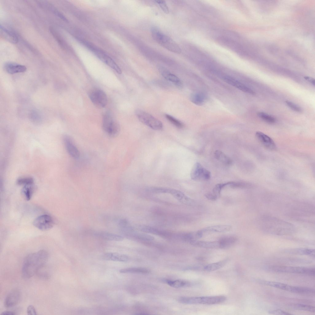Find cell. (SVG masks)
Listing matches in <instances>:
<instances>
[{"mask_svg": "<svg viewBox=\"0 0 315 315\" xmlns=\"http://www.w3.org/2000/svg\"><path fill=\"white\" fill-rule=\"evenodd\" d=\"M258 224L261 230L272 235H290L294 233L296 230L295 226L293 224L271 216L261 217L258 220Z\"/></svg>", "mask_w": 315, "mask_h": 315, "instance_id": "cell-1", "label": "cell"}, {"mask_svg": "<svg viewBox=\"0 0 315 315\" xmlns=\"http://www.w3.org/2000/svg\"><path fill=\"white\" fill-rule=\"evenodd\" d=\"M48 257V252L44 250L27 255L25 259L22 268L23 277L28 278L37 274L39 270L45 266Z\"/></svg>", "mask_w": 315, "mask_h": 315, "instance_id": "cell-2", "label": "cell"}, {"mask_svg": "<svg viewBox=\"0 0 315 315\" xmlns=\"http://www.w3.org/2000/svg\"><path fill=\"white\" fill-rule=\"evenodd\" d=\"M264 269L269 271L281 273L304 274L314 276L315 268L300 266H291L268 265L263 267Z\"/></svg>", "mask_w": 315, "mask_h": 315, "instance_id": "cell-3", "label": "cell"}, {"mask_svg": "<svg viewBox=\"0 0 315 315\" xmlns=\"http://www.w3.org/2000/svg\"><path fill=\"white\" fill-rule=\"evenodd\" d=\"M226 299V297L225 296L219 295L202 297H183L179 298L178 301L180 302L185 304L214 305L223 302Z\"/></svg>", "mask_w": 315, "mask_h": 315, "instance_id": "cell-4", "label": "cell"}, {"mask_svg": "<svg viewBox=\"0 0 315 315\" xmlns=\"http://www.w3.org/2000/svg\"><path fill=\"white\" fill-rule=\"evenodd\" d=\"M151 33L153 39L158 43L169 51L180 54L181 50L177 44L170 37L163 34L156 28H152Z\"/></svg>", "mask_w": 315, "mask_h": 315, "instance_id": "cell-5", "label": "cell"}, {"mask_svg": "<svg viewBox=\"0 0 315 315\" xmlns=\"http://www.w3.org/2000/svg\"><path fill=\"white\" fill-rule=\"evenodd\" d=\"M257 281L261 284L293 293L302 294H310L315 293L314 289L310 288L292 286L280 282L261 279H257Z\"/></svg>", "mask_w": 315, "mask_h": 315, "instance_id": "cell-6", "label": "cell"}, {"mask_svg": "<svg viewBox=\"0 0 315 315\" xmlns=\"http://www.w3.org/2000/svg\"><path fill=\"white\" fill-rule=\"evenodd\" d=\"M135 113L141 122L152 129L156 130L163 129L162 122L149 113L141 110H137Z\"/></svg>", "mask_w": 315, "mask_h": 315, "instance_id": "cell-7", "label": "cell"}, {"mask_svg": "<svg viewBox=\"0 0 315 315\" xmlns=\"http://www.w3.org/2000/svg\"><path fill=\"white\" fill-rule=\"evenodd\" d=\"M102 128L105 132L111 137L117 136L118 134L120 129L119 124L114 120L111 113L109 112H106L104 115Z\"/></svg>", "mask_w": 315, "mask_h": 315, "instance_id": "cell-8", "label": "cell"}, {"mask_svg": "<svg viewBox=\"0 0 315 315\" xmlns=\"http://www.w3.org/2000/svg\"><path fill=\"white\" fill-rule=\"evenodd\" d=\"M88 95L93 104L99 108L105 107L107 103V98L106 93L102 90L94 88L90 90Z\"/></svg>", "mask_w": 315, "mask_h": 315, "instance_id": "cell-9", "label": "cell"}, {"mask_svg": "<svg viewBox=\"0 0 315 315\" xmlns=\"http://www.w3.org/2000/svg\"><path fill=\"white\" fill-rule=\"evenodd\" d=\"M211 176L210 172L198 162L194 165L190 173L191 179L195 181H208L210 179Z\"/></svg>", "mask_w": 315, "mask_h": 315, "instance_id": "cell-10", "label": "cell"}, {"mask_svg": "<svg viewBox=\"0 0 315 315\" xmlns=\"http://www.w3.org/2000/svg\"><path fill=\"white\" fill-rule=\"evenodd\" d=\"M52 217L47 214L41 215L37 217L33 222V225L38 229L43 231L50 229L54 225Z\"/></svg>", "mask_w": 315, "mask_h": 315, "instance_id": "cell-11", "label": "cell"}, {"mask_svg": "<svg viewBox=\"0 0 315 315\" xmlns=\"http://www.w3.org/2000/svg\"><path fill=\"white\" fill-rule=\"evenodd\" d=\"M218 39L223 44L233 49L238 54L245 57L251 58L253 53L246 50L243 46L238 43L224 37H220Z\"/></svg>", "mask_w": 315, "mask_h": 315, "instance_id": "cell-12", "label": "cell"}, {"mask_svg": "<svg viewBox=\"0 0 315 315\" xmlns=\"http://www.w3.org/2000/svg\"><path fill=\"white\" fill-rule=\"evenodd\" d=\"M165 193L170 194L180 202L186 205L193 206L196 204L194 200L188 197L178 190L165 187Z\"/></svg>", "mask_w": 315, "mask_h": 315, "instance_id": "cell-13", "label": "cell"}, {"mask_svg": "<svg viewBox=\"0 0 315 315\" xmlns=\"http://www.w3.org/2000/svg\"><path fill=\"white\" fill-rule=\"evenodd\" d=\"M223 80L228 84L245 93L254 94L255 92L251 88L237 80L228 75L222 77Z\"/></svg>", "mask_w": 315, "mask_h": 315, "instance_id": "cell-14", "label": "cell"}, {"mask_svg": "<svg viewBox=\"0 0 315 315\" xmlns=\"http://www.w3.org/2000/svg\"><path fill=\"white\" fill-rule=\"evenodd\" d=\"M63 141L69 154L74 159L78 158L80 156V152L72 138L69 136L65 135L63 138Z\"/></svg>", "mask_w": 315, "mask_h": 315, "instance_id": "cell-15", "label": "cell"}, {"mask_svg": "<svg viewBox=\"0 0 315 315\" xmlns=\"http://www.w3.org/2000/svg\"><path fill=\"white\" fill-rule=\"evenodd\" d=\"M21 297V293L17 289L11 290L7 294L4 301V305L10 308L16 305L19 302Z\"/></svg>", "mask_w": 315, "mask_h": 315, "instance_id": "cell-16", "label": "cell"}, {"mask_svg": "<svg viewBox=\"0 0 315 315\" xmlns=\"http://www.w3.org/2000/svg\"><path fill=\"white\" fill-rule=\"evenodd\" d=\"M257 139L265 147L270 150H274L276 148V145L273 140L264 133L257 131L255 134Z\"/></svg>", "mask_w": 315, "mask_h": 315, "instance_id": "cell-17", "label": "cell"}, {"mask_svg": "<svg viewBox=\"0 0 315 315\" xmlns=\"http://www.w3.org/2000/svg\"><path fill=\"white\" fill-rule=\"evenodd\" d=\"M89 233L95 237L105 240L119 241L123 239L121 236L107 232L91 231Z\"/></svg>", "mask_w": 315, "mask_h": 315, "instance_id": "cell-18", "label": "cell"}, {"mask_svg": "<svg viewBox=\"0 0 315 315\" xmlns=\"http://www.w3.org/2000/svg\"><path fill=\"white\" fill-rule=\"evenodd\" d=\"M159 70L162 75L166 79L173 82L179 88L182 87L181 82L180 79L176 76L162 67H160Z\"/></svg>", "mask_w": 315, "mask_h": 315, "instance_id": "cell-19", "label": "cell"}, {"mask_svg": "<svg viewBox=\"0 0 315 315\" xmlns=\"http://www.w3.org/2000/svg\"><path fill=\"white\" fill-rule=\"evenodd\" d=\"M4 68L7 72L10 74L24 72L26 70V67L24 65L10 62L5 63Z\"/></svg>", "mask_w": 315, "mask_h": 315, "instance_id": "cell-20", "label": "cell"}, {"mask_svg": "<svg viewBox=\"0 0 315 315\" xmlns=\"http://www.w3.org/2000/svg\"><path fill=\"white\" fill-rule=\"evenodd\" d=\"M189 243L194 246L200 248L212 249L219 248L218 241H207L195 240L191 241Z\"/></svg>", "mask_w": 315, "mask_h": 315, "instance_id": "cell-21", "label": "cell"}, {"mask_svg": "<svg viewBox=\"0 0 315 315\" xmlns=\"http://www.w3.org/2000/svg\"><path fill=\"white\" fill-rule=\"evenodd\" d=\"M0 28L1 34L4 38L13 43L15 44L18 42V38L15 33L1 25Z\"/></svg>", "mask_w": 315, "mask_h": 315, "instance_id": "cell-22", "label": "cell"}, {"mask_svg": "<svg viewBox=\"0 0 315 315\" xmlns=\"http://www.w3.org/2000/svg\"><path fill=\"white\" fill-rule=\"evenodd\" d=\"M102 258L106 260L123 262L127 261L129 259L127 256L115 253H105L102 255Z\"/></svg>", "mask_w": 315, "mask_h": 315, "instance_id": "cell-23", "label": "cell"}, {"mask_svg": "<svg viewBox=\"0 0 315 315\" xmlns=\"http://www.w3.org/2000/svg\"><path fill=\"white\" fill-rule=\"evenodd\" d=\"M285 253L289 254L305 255L315 257V250L305 248H296L285 250Z\"/></svg>", "mask_w": 315, "mask_h": 315, "instance_id": "cell-24", "label": "cell"}, {"mask_svg": "<svg viewBox=\"0 0 315 315\" xmlns=\"http://www.w3.org/2000/svg\"><path fill=\"white\" fill-rule=\"evenodd\" d=\"M237 241V238L233 236H227L223 237L218 241L219 248L225 249L229 248L234 244Z\"/></svg>", "mask_w": 315, "mask_h": 315, "instance_id": "cell-25", "label": "cell"}, {"mask_svg": "<svg viewBox=\"0 0 315 315\" xmlns=\"http://www.w3.org/2000/svg\"><path fill=\"white\" fill-rule=\"evenodd\" d=\"M231 226L229 225H220L210 226L202 229L204 233L206 232H225L230 231Z\"/></svg>", "mask_w": 315, "mask_h": 315, "instance_id": "cell-26", "label": "cell"}, {"mask_svg": "<svg viewBox=\"0 0 315 315\" xmlns=\"http://www.w3.org/2000/svg\"><path fill=\"white\" fill-rule=\"evenodd\" d=\"M215 158L226 166H230L233 163L232 160L223 152L219 150H216L214 153Z\"/></svg>", "mask_w": 315, "mask_h": 315, "instance_id": "cell-27", "label": "cell"}, {"mask_svg": "<svg viewBox=\"0 0 315 315\" xmlns=\"http://www.w3.org/2000/svg\"><path fill=\"white\" fill-rule=\"evenodd\" d=\"M141 229L143 232L159 235L162 237H166L168 236L169 235V233L167 232L161 231L155 228L148 226H142L141 227Z\"/></svg>", "mask_w": 315, "mask_h": 315, "instance_id": "cell-28", "label": "cell"}, {"mask_svg": "<svg viewBox=\"0 0 315 315\" xmlns=\"http://www.w3.org/2000/svg\"><path fill=\"white\" fill-rule=\"evenodd\" d=\"M228 260V258H226L216 262L207 265L204 267V270L208 272L216 270L225 266L227 264Z\"/></svg>", "mask_w": 315, "mask_h": 315, "instance_id": "cell-29", "label": "cell"}, {"mask_svg": "<svg viewBox=\"0 0 315 315\" xmlns=\"http://www.w3.org/2000/svg\"><path fill=\"white\" fill-rule=\"evenodd\" d=\"M166 283L169 286L175 288H180L190 286L191 283L189 281L181 280H166Z\"/></svg>", "mask_w": 315, "mask_h": 315, "instance_id": "cell-30", "label": "cell"}, {"mask_svg": "<svg viewBox=\"0 0 315 315\" xmlns=\"http://www.w3.org/2000/svg\"><path fill=\"white\" fill-rule=\"evenodd\" d=\"M289 307L294 310H304L312 313L315 312V307L310 305L295 304H290L289 305Z\"/></svg>", "mask_w": 315, "mask_h": 315, "instance_id": "cell-31", "label": "cell"}, {"mask_svg": "<svg viewBox=\"0 0 315 315\" xmlns=\"http://www.w3.org/2000/svg\"><path fill=\"white\" fill-rule=\"evenodd\" d=\"M34 191L33 185L24 186L22 190V193L24 197L27 201L32 197Z\"/></svg>", "mask_w": 315, "mask_h": 315, "instance_id": "cell-32", "label": "cell"}, {"mask_svg": "<svg viewBox=\"0 0 315 315\" xmlns=\"http://www.w3.org/2000/svg\"><path fill=\"white\" fill-rule=\"evenodd\" d=\"M149 270L140 267L128 268L121 269L120 272L123 273H147Z\"/></svg>", "mask_w": 315, "mask_h": 315, "instance_id": "cell-33", "label": "cell"}, {"mask_svg": "<svg viewBox=\"0 0 315 315\" xmlns=\"http://www.w3.org/2000/svg\"><path fill=\"white\" fill-rule=\"evenodd\" d=\"M191 101L197 105H201L205 101V96L202 94L196 93L192 94L190 97Z\"/></svg>", "mask_w": 315, "mask_h": 315, "instance_id": "cell-34", "label": "cell"}, {"mask_svg": "<svg viewBox=\"0 0 315 315\" xmlns=\"http://www.w3.org/2000/svg\"><path fill=\"white\" fill-rule=\"evenodd\" d=\"M104 63L112 68L119 74H121L122 72L121 69L113 60L109 56L106 59Z\"/></svg>", "mask_w": 315, "mask_h": 315, "instance_id": "cell-35", "label": "cell"}, {"mask_svg": "<svg viewBox=\"0 0 315 315\" xmlns=\"http://www.w3.org/2000/svg\"><path fill=\"white\" fill-rule=\"evenodd\" d=\"M225 186H228L233 188H245L250 186L248 183L243 182L230 181L225 183Z\"/></svg>", "mask_w": 315, "mask_h": 315, "instance_id": "cell-36", "label": "cell"}, {"mask_svg": "<svg viewBox=\"0 0 315 315\" xmlns=\"http://www.w3.org/2000/svg\"><path fill=\"white\" fill-rule=\"evenodd\" d=\"M34 181V179L31 177H25L18 179L17 183L18 185L25 186L33 185Z\"/></svg>", "mask_w": 315, "mask_h": 315, "instance_id": "cell-37", "label": "cell"}, {"mask_svg": "<svg viewBox=\"0 0 315 315\" xmlns=\"http://www.w3.org/2000/svg\"><path fill=\"white\" fill-rule=\"evenodd\" d=\"M257 115L262 120L269 123H273L275 121V119L273 116L263 112H258Z\"/></svg>", "mask_w": 315, "mask_h": 315, "instance_id": "cell-38", "label": "cell"}, {"mask_svg": "<svg viewBox=\"0 0 315 315\" xmlns=\"http://www.w3.org/2000/svg\"><path fill=\"white\" fill-rule=\"evenodd\" d=\"M165 117L169 122L177 127L181 128L183 127L184 125L182 122L172 116L166 114Z\"/></svg>", "mask_w": 315, "mask_h": 315, "instance_id": "cell-39", "label": "cell"}, {"mask_svg": "<svg viewBox=\"0 0 315 315\" xmlns=\"http://www.w3.org/2000/svg\"><path fill=\"white\" fill-rule=\"evenodd\" d=\"M137 238L142 240L151 241L154 240L153 236L145 233H138L135 234Z\"/></svg>", "mask_w": 315, "mask_h": 315, "instance_id": "cell-40", "label": "cell"}, {"mask_svg": "<svg viewBox=\"0 0 315 315\" xmlns=\"http://www.w3.org/2000/svg\"><path fill=\"white\" fill-rule=\"evenodd\" d=\"M224 187L223 184H218L216 185L213 190V193L217 198L220 196L221 192L222 189Z\"/></svg>", "mask_w": 315, "mask_h": 315, "instance_id": "cell-41", "label": "cell"}, {"mask_svg": "<svg viewBox=\"0 0 315 315\" xmlns=\"http://www.w3.org/2000/svg\"><path fill=\"white\" fill-rule=\"evenodd\" d=\"M285 103L286 105L293 110L298 112L302 111L301 108L292 102L289 101H286Z\"/></svg>", "mask_w": 315, "mask_h": 315, "instance_id": "cell-42", "label": "cell"}, {"mask_svg": "<svg viewBox=\"0 0 315 315\" xmlns=\"http://www.w3.org/2000/svg\"><path fill=\"white\" fill-rule=\"evenodd\" d=\"M155 2L159 5L161 10L165 13L167 14L169 13V9L165 1L163 0H155Z\"/></svg>", "mask_w": 315, "mask_h": 315, "instance_id": "cell-43", "label": "cell"}, {"mask_svg": "<svg viewBox=\"0 0 315 315\" xmlns=\"http://www.w3.org/2000/svg\"><path fill=\"white\" fill-rule=\"evenodd\" d=\"M51 11L55 15L60 18L64 21L68 22V21L66 17L59 11L52 6H50Z\"/></svg>", "mask_w": 315, "mask_h": 315, "instance_id": "cell-44", "label": "cell"}, {"mask_svg": "<svg viewBox=\"0 0 315 315\" xmlns=\"http://www.w3.org/2000/svg\"><path fill=\"white\" fill-rule=\"evenodd\" d=\"M269 313L270 314L275 315H287L291 314V313L281 309L270 310L269 311Z\"/></svg>", "mask_w": 315, "mask_h": 315, "instance_id": "cell-45", "label": "cell"}, {"mask_svg": "<svg viewBox=\"0 0 315 315\" xmlns=\"http://www.w3.org/2000/svg\"><path fill=\"white\" fill-rule=\"evenodd\" d=\"M27 311L28 315H37L36 309L32 305H29L28 306Z\"/></svg>", "mask_w": 315, "mask_h": 315, "instance_id": "cell-46", "label": "cell"}, {"mask_svg": "<svg viewBox=\"0 0 315 315\" xmlns=\"http://www.w3.org/2000/svg\"><path fill=\"white\" fill-rule=\"evenodd\" d=\"M205 196L208 200L212 201H215L218 198L213 193H206L205 194Z\"/></svg>", "mask_w": 315, "mask_h": 315, "instance_id": "cell-47", "label": "cell"}, {"mask_svg": "<svg viewBox=\"0 0 315 315\" xmlns=\"http://www.w3.org/2000/svg\"><path fill=\"white\" fill-rule=\"evenodd\" d=\"M304 78L306 81H308L309 82L311 83L312 85L315 86V79L313 78L309 77V76H305L304 77Z\"/></svg>", "mask_w": 315, "mask_h": 315, "instance_id": "cell-48", "label": "cell"}, {"mask_svg": "<svg viewBox=\"0 0 315 315\" xmlns=\"http://www.w3.org/2000/svg\"><path fill=\"white\" fill-rule=\"evenodd\" d=\"M15 314V312L14 311H6L2 312L1 314L3 315H13Z\"/></svg>", "mask_w": 315, "mask_h": 315, "instance_id": "cell-49", "label": "cell"}]
</instances>
